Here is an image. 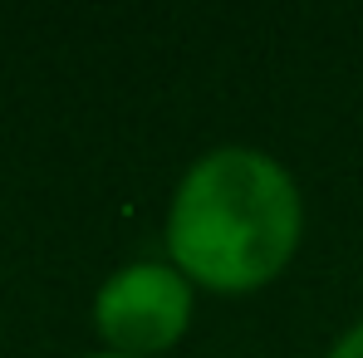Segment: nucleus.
Returning a JSON list of instances; mask_svg holds the SVG:
<instances>
[{"label":"nucleus","mask_w":363,"mask_h":358,"mask_svg":"<svg viewBox=\"0 0 363 358\" xmlns=\"http://www.w3.org/2000/svg\"><path fill=\"white\" fill-rule=\"evenodd\" d=\"M324 358H363V319H359V324H349V329L334 339V349H329Z\"/></svg>","instance_id":"obj_3"},{"label":"nucleus","mask_w":363,"mask_h":358,"mask_svg":"<svg viewBox=\"0 0 363 358\" xmlns=\"http://www.w3.org/2000/svg\"><path fill=\"white\" fill-rule=\"evenodd\" d=\"M304 196L290 167L260 147L221 142L182 172L167 206V260L201 290L270 285L295 255Z\"/></svg>","instance_id":"obj_1"},{"label":"nucleus","mask_w":363,"mask_h":358,"mask_svg":"<svg viewBox=\"0 0 363 358\" xmlns=\"http://www.w3.org/2000/svg\"><path fill=\"white\" fill-rule=\"evenodd\" d=\"M89 358H128V354H89Z\"/></svg>","instance_id":"obj_4"},{"label":"nucleus","mask_w":363,"mask_h":358,"mask_svg":"<svg viewBox=\"0 0 363 358\" xmlns=\"http://www.w3.org/2000/svg\"><path fill=\"white\" fill-rule=\"evenodd\" d=\"M191 290L196 285L172 260H128L99 285L94 324H99V334L108 339L113 354L152 358L186 334Z\"/></svg>","instance_id":"obj_2"}]
</instances>
